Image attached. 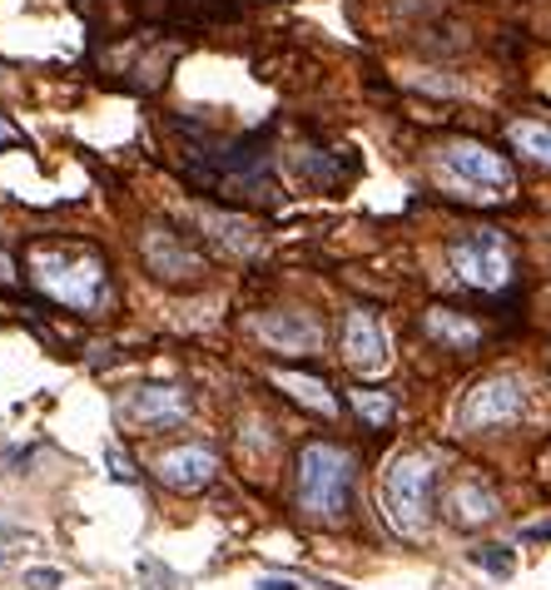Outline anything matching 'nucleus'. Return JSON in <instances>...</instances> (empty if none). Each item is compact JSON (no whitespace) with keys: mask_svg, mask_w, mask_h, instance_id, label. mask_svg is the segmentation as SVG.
<instances>
[{"mask_svg":"<svg viewBox=\"0 0 551 590\" xmlns=\"http://www.w3.org/2000/svg\"><path fill=\"white\" fill-rule=\"evenodd\" d=\"M184 174L199 189L219 199H243V203H279V184L269 174V139L263 134H239V139H219L204 134L199 124H189V144H184Z\"/></svg>","mask_w":551,"mask_h":590,"instance_id":"nucleus-1","label":"nucleus"},{"mask_svg":"<svg viewBox=\"0 0 551 590\" xmlns=\"http://www.w3.org/2000/svg\"><path fill=\"white\" fill-rule=\"evenodd\" d=\"M26 273L50 303L70 308V313H100L110 303V263L104 253L84 249V243L36 239L26 249Z\"/></svg>","mask_w":551,"mask_h":590,"instance_id":"nucleus-2","label":"nucleus"},{"mask_svg":"<svg viewBox=\"0 0 551 590\" xmlns=\"http://www.w3.org/2000/svg\"><path fill=\"white\" fill-rule=\"evenodd\" d=\"M353 457L333 442H309L299 452V511L309 521L338 526L353 507Z\"/></svg>","mask_w":551,"mask_h":590,"instance_id":"nucleus-3","label":"nucleus"},{"mask_svg":"<svg viewBox=\"0 0 551 590\" xmlns=\"http://www.w3.org/2000/svg\"><path fill=\"white\" fill-rule=\"evenodd\" d=\"M438 179L458 199H477V203H502L517 189L507 154L477 144V139H452V144L438 149Z\"/></svg>","mask_w":551,"mask_h":590,"instance_id":"nucleus-4","label":"nucleus"},{"mask_svg":"<svg viewBox=\"0 0 551 590\" xmlns=\"http://www.w3.org/2000/svg\"><path fill=\"white\" fill-rule=\"evenodd\" d=\"M174 56H179L174 40H164L159 26H144L134 36H110V50H100V70L110 80L130 84V90H159L169 80Z\"/></svg>","mask_w":551,"mask_h":590,"instance_id":"nucleus-5","label":"nucleus"},{"mask_svg":"<svg viewBox=\"0 0 551 590\" xmlns=\"http://www.w3.org/2000/svg\"><path fill=\"white\" fill-rule=\"evenodd\" d=\"M448 263L468 288L502 293V288L512 283L517 253H512V243H507L502 229H468V233H458V239L448 243Z\"/></svg>","mask_w":551,"mask_h":590,"instance_id":"nucleus-6","label":"nucleus"},{"mask_svg":"<svg viewBox=\"0 0 551 590\" xmlns=\"http://www.w3.org/2000/svg\"><path fill=\"white\" fill-rule=\"evenodd\" d=\"M432 487H438V471L422 452H408L388 467V481H383V497H388V511H393V526L402 536H418L432 517Z\"/></svg>","mask_w":551,"mask_h":590,"instance_id":"nucleus-7","label":"nucleus"},{"mask_svg":"<svg viewBox=\"0 0 551 590\" xmlns=\"http://www.w3.org/2000/svg\"><path fill=\"white\" fill-rule=\"evenodd\" d=\"M522 412H527L522 378H512V372H492V378H482L468 397H462L458 422L468 427V432H492V427L522 422Z\"/></svg>","mask_w":551,"mask_h":590,"instance_id":"nucleus-8","label":"nucleus"},{"mask_svg":"<svg viewBox=\"0 0 551 590\" xmlns=\"http://www.w3.org/2000/svg\"><path fill=\"white\" fill-rule=\"evenodd\" d=\"M120 417L134 422V427H144V432H174V427L189 417V392L164 388V382H154V388H134V392H124Z\"/></svg>","mask_w":551,"mask_h":590,"instance_id":"nucleus-9","label":"nucleus"},{"mask_svg":"<svg viewBox=\"0 0 551 590\" xmlns=\"http://www.w3.org/2000/svg\"><path fill=\"white\" fill-rule=\"evenodd\" d=\"M140 253H144V263H150V273L164 278V283H194V278L204 273V259L169 229H144Z\"/></svg>","mask_w":551,"mask_h":590,"instance_id":"nucleus-10","label":"nucleus"},{"mask_svg":"<svg viewBox=\"0 0 551 590\" xmlns=\"http://www.w3.org/2000/svg\"><path fill=\"white\" fill-rule=\"evenodd\" d=\"M343 358L353 372H383L388 368V332L373 308H353L343 318Z\"/></svg>","mask_w":551,"mask_h":590,"instance_id":"nucleus-11","label":"nucleus"},{"mask_svg":"<svg viewBox=\"0 0 551 590\" xmlns=\"http://www.w3.org/2000/svg\"><path fill=\"white\" fill-rule=\"evenodd\" d=\"M214 471H219V457L209 452V447H169L164 457L154 461V477H159V487H169V491H204L209 481H214Z\"/></svg>","mask_w":551,"mask_h":590,"instance_id":"nucleus-12","label":"nucleus"},{"mask_svg":"<svg viewBox=\"0 0 551 590\" xmlns=\"http://www.w3.org/2000/svg\"><path fill=\"white\" fill-rule=\"evenodd\" d=\"M259 338L273 352H318L323 348V323L313 313H263Z\"/></svg>","mask_w":551,"mask_h":590,"instance_id":"nucleus-13","label":"nucleus"},{"mask_svg":"<svg viewBox=\"0 0 551 590\" xmlns=\"http://www.w3.org/2000/svg\"><path fill=\"white\" fill-rule=\"evenodd\" d=\"M448 521L452 526H462V531H477V526H487L502 511V501H497V491L487 487V481H477V477H462V481H452V491H448Z\"/></svg>","mask_w":551,"mask_h":590,"instance_id":"nucleus-14","label":"nucleus"},{"mask_svg":"<svg viewBox=\"0 0 551 590\" xmlns=\"http://www.w3.org/2000/svg\"><path fill=\"white\" fill-rule=\"evenodd\" d=\"M189 219H194L214 243H224L229 253L259 249V223L243 219V213H234V209H189Z\"/></svg>","mask_w":551,"mask_h":590,"instance_id":"nucleus-15","label":"nucleus"},{"mask_svg":"<svg viewBox=\"0 0 551 590\" xmlns=\"http://www.w3.org/2000/svg\"><path fill=\"white\" fill-rule=\"evenodd\" d=\"M422 332H428L432 342H442L448 352H472L477 342H482V328H477L468 313H458V308H428V313H422Z\"/></svg>","mask_w":551,"mask_h":590,"instance_id":"nucleus-16","label":"nucleus"},{"mask_svg":"<svg viewBox=\"0 0 551 590\" xmlns=\"http://www.w3.org/2000/svg\"><path fill=\"white\" fill-rule=\"evenodd\" d=\"M293 169H299L303 184H313V189H333V184H343V179L353 174V159L328 154V149H299V154H293Z\"/></svg>","mask_w":551,"mask_h":590,"instance_id":"nucleus-17","label":"nucleus"},{"mask_svg":"<svg viewBox=\"0 0 551 590\" xmlns=\"http://www.w3.org/2000/svg\"><path fill=\"white\" fill-rule=\"evenodd\" d=\"M507 139H512V149H517V154H527L532 164H551V124L517 120L512 130H507Z\"/></svg>","mask_w":551,"mask_h":590,"instance_id":"nucleus-18","label":"nucleus"},{"mask_svg":"<svg viewBox=\"0 0 551 590\" xmlns=\"http://www.w3.org/2000/svg\"><path fill=\"white\" fill-rule=\"evenodd\" d=\"M348 402H353V412L363 417L368 427H373V432H383L388 422H393V392H383V388H353L348 392Z\"/></svg>","mask_w":551,"mask_h":590,"instance_id":"nucleus-19","label":"nucleus"},{"mask_svg":"<svg viewBox=\"0 0 551 590\" xmlns=\"http://www.w3.org/2000/svg\"><path fill=\"white\" fill-rule=\"evenodd\" d=\"M273 382H279V388H289L293 397H299V402H309L313 412H338V397L323 388V382L318 378H299V372H273Z\"/></svg>","mask_w":551,"mask_h":590,"instance_id":"nucleus-20","label":"nucleus"},{"mask_svg":"<svg viewBox=\"0 0 551 590\" xmlns=\"http://www.w3.org/2000/svg\"><path fill=\"white\" fill-rule=\"evenodd\" d=\"M472 561L482 566V571H492V576H512V546H477L472 551Z\"/></svg>","mask_w":551,"mask_h":590,"instance_id":"nucleus-21","label":"nucleus"},{"mask_svg":"<svg viewBox=\"0 0 551 590\" xmlns=\"http://www.w3.org/2000/svg\"><path fill=\"white\" fill-rule=\"evenodd\" d=\"M104 467H110V477L120 481V487H130V481H140V471H134V461L124 457V447H104Z\"/></svg>","mask_w":551,"mask_h":590,"instance_id":"nucleus-22","label":"nucleus"},{"mask_svg":"<svg viewBox=\"0 0 551 590\" xmlns=\"http://www.w3.org/2000/svg\"><path fill=\"white\" fill-rule=\"evenodd\" d=\"M140 581H150L154 590H174V576H169L159 561H150V556H144V561H140Z\"/></svg>","mask_w":551,"mask_h":590,"instance_id":"nucleus-23","label":"nucleus"},{"mask_svg":"<svg viewBox=\"0 0 551 590\" xmlns=\"http://www.w3.org/2000/svg\"><path fill=\"white\" fill-rule=\"evenodd\" d=\"M26 586L30 590H60V586H66V576L50 571V566H36V571H26Z\"/></svg>","mask_w":551,"mask_h":590,"instance_id":"nucleus-24","label":"nucleus"},{"mask_svg":"<svg viewBox=\"0 0 551 590\" xmlns=\"http://www.w3.org/2000/svg\"><path fill=\"white\" fill-rule=\"evenodd\" d=\"M0 144H26V134H20V130H10V124L0 120Z\"/></svg>","mask_w":551,"mask_h":590,"instance_id":"nucleus-25","label":"nucleus"},{"mask_svg":"<svg viewBox=\"0 0 551 590\" xmlns=\"http://www.w3.org/2000/svg\"><path fill=\"white\" fill-rule=\"evenodd\" d=\"M259 590H299V586L283 581V576H269V581H259Z\"/></svg>","mask_w":551,"mask_h":590,"instance_id":"nucleus-26","label":"nucleus"},{"mask_svg":"<svg viewBox=\"0 0 551 590\" xmlns=\"http://www.w3.org/2000/svg\"><path fill=\"white\" fill-rule=\"evenodd\" d=\"M527 536H532V541H551V526H532Z\"/></svg>","mask_w":551,"mask_h":590,"instance_id":"nucleus-27","label":"nucleus"}]
</instances>
